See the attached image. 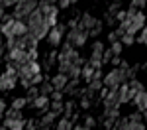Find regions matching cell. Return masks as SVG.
<instances>
[{
    "mask_svg": "<svg viewBox=\"0 0 147 130\" xmlns=\"http://www.w3.org/2000/svg\"><path fill=\"white\" fill-rule=\"evenodd\" d=\"M124 81H127V77H125V71L122 69V67H120V69L110 71V73L102 79L104 87H108V89H118V87H120Z\"/></svg>",
    "mask_w": 147,
    "mask_h": 130,
    "instance_id": "cell-1",
    "label": "cell"
},
{
    "mask_svg": "<svg viewBox=\"0 0 147 130\" xmlns=\"http://www.w3.org/2000/svg\"><path fill=\"white\" fill-rule=\"evenodd\" d=\"M86 37H88V34L84 32V30H80V28H73L71 32L67 34V44H71V46H75V47H80V46H84L86 44Z\"/></svg>",
    "mask_w": 147,
    "mask_h": 130,
    "instance_id": "cell-2",
    "label": "cell"
},
{
    "mask_svg": "<svg viewBox=\"0 0 147 130\" xmlns=\"http://www.w3.org/2000/svg\"><path fill=\"white\" fill-rule=\"evenodd\" d=\"M65 30H67V26H65V24H57L55 28H51V30H49V34H47V39H49V44H51L53 47H57L59 44H61Z\"/></svg>",
    "mask_w": 147,
    "mask_h": 130,
    "instance_id": "cell-3",
    "label": "cell"
},
{
    "mask_svg": "<svg viewBox=\"0 0 147 130\" xmlns=\"http://www.w3.org/2000/svg\"><path fill=\"white\" fill-rule=\"evenodd\" d=\"M69 75H63V73H57L55 77L51 79V85H53V91H65V87L69 85Z\"/></svg>",
    "mask_w": 147,
    "mask_h": 130,
    "instance_id": "cell-4",
    "label": "cell"
},
{
    "mask_svg": "<svg viewBox=\"0 0 147 130\" xmlns=\"http://www.w3.org/2000/svg\"><path fill=\"white\" fill-rule=\"evenodd\" d=\"M96 24H98L96 18H92L90 14H82V16H80V22H79V28H80V30H84V32H90Z\"/></svg>",
    "mask_w": 147,
    "mask_h": 130,
    "instance_id": "cell-5",
    "label": "cell"
},
{
    "mask_svg": "<svg viewBox=\"0 0 147 130\" xmlns=\"http://www.w3.org/2000/svg\"><path fill=\"white\" fill-rule=\"evenodd\" d=\"M118 97H120V105L129 103V101L134 99V95H131V91H129V85H127V83H122V85L118 87Z\"/></svg>",
    "mask_w": 147,
    "mask_h": 130,
    "instance_id": "cell-6",
    "label": "cell"
},
{
    "mask_svg": "<svg viewBox=\"0 0 147 130\" xmlns=\"http://www.w3.org/2000/svg\"><path fill=\"white\" fill-rule=\"evenodd\" d=\"M4 126L8 130H24L26 128V120L24 118H12V120H4Z\"/></svg>",
    "mask_w": 147,
    "mask_h": 130,
    "instance_id": "cell-7",
    "label": "cell"
},
{
    "mask_svg": "<svg viewBox=\"0 0 147 130\" xmlns=\"http://www.w3.org/2000/svg\"><path fill=\"white\" fill-rule=\"evenodd\" d=\"M32 105H34L35 108H39L41 112H47V106H49V97H47V95H39V97L35 99Z\"/></svg>",
    "mask_w": 147,
    "mask_h": 130,
    "instance_id": "cell-8",
    "label": "cell"
},
{
    "mask_svg": "<svg viewBox=\"0 0 147 130\" xmlns=\"http://www.w3.org/2000/svg\"><path fill=\"white\" fill-rule=\"evenodd\" d=\"M53 120H55V114H53L51 110H47L45 114H43V118L39 120V128H49V126L53 124Z\"/></svg>",
    "mask_w": 147,
    "mask_h": 130,
    "instance_id": "cell-9",
    "label": "cell"
},
{
    "mask_svg": "<svg viewBox=\"0 0 147 130\" xmlns=\"http://www.w3.org/2000/svg\"><path fill=\"white\" fill-rule=\"evenodd\" d=\"M102 53H104V44H102V42H96V44L92 46L90 59H102Z\"/></svg>",
    "mask_w": 147,
    "mask_h": 130,
    "instance_id": "cell-10",
    "label": "cell"
},
{
    "mask_svg": "<svg viewBox=\"0 0 147 130\" xmlns=\"http://www.w3.org/2000/svg\"><path fill=\"white\" fill-rule=\"evenodd\" d=\"M39 95H41V93H39L37 85H32V87L26 91V99H28V103H34V101L37 99V97H39Z\"/></svg>",
    "mask_w": 147,
    "mask_h": 130,
    "instance_id": "cell-11",
    "label": "cell"
},
{
    "mask_svg": "<svg viewBox=\"0 0 147 130\" xmlns=\"http://www.w3.org/2000/svg\"><path fill=\"white\" fill-rule=\"evenodd\" d=\"M127 85H129V91H131V95H134V97H136L137 93H141V91H145V89H143V85H141L139 81H136V79H131Z\"/></svg>",
    "mask_w": 147,
    "mask_h": 130,
    "instance_id": "cell-12",
    "label": "cell"
},
{
    "mask_svg": "<svg viewBox=\"0 0 147 130\" xmlns=\"http://www.w3.org/2000/svg\"><path fill=\"white\" fill-rule=\"evenodd\" d=\"M57 130H73V122H71V118H61L59 122H57Z\"/></svg>",
    "mask_w": 147,
    "mask_h": 130,
    "instance_id": "cell-13",
    "label": "cell"
},
{
    "mask_svg": "<svg viewBox=\"0 0 147 130\" xmlns=\"http://www.w3.org/2000/svg\"><path fill=\"white\" fill-rule=\"evenodd\" d=\"M12 118H22V114H20V110H16L14 106H10V108H6V112H4V120H12Z\"/></svg>",
    "mask_w": 147,
    "mask_h": 130,
    "instance_id": "cell-14",
    "label": "cell"
},
{
    "mask_svg": "<svg viewBox=\"0 0 147 130\" xmlns=\"http://www.w3.org/2000/svg\"><path fill=\"white\" fill-rule=\"evenodd\" d=\"M26 105H28V99H26V97H18V99H14V103H12V106H14L16 110H22Z\"/></svg>",
    "mask_w": 147,
    "mask_h": 130,
    "instance_id": "cell-15",
    "label": "cell"
},
{
    "mask_svg": "<svg viewBox=\"0 0 147 130\" xmlns=\"http://www.w3.org/2000/svg\"><path fill=\"white\" fill-rule=\"evenodd\" d=\"M63 108H65V105H63V103H61V101H53V103H51V108H49V110H51V112H53V114H59V112H63Z\"/></svg>",
    "mask_w": 147,
    "mask_h": 130,
    "instance_id": "cell-16",
    "label": "cell"
},
{
    "mask_svg": "<svg viewBox=\"0 0 147 130\" xmlns=\"http://www.w3.org/2000/svg\"><path fill=\"white\" fill-rule=\"evenodd\" d=\"M120 42H122L124 46H131V44L136 42V35H134V34H127V32H125V34L120 37Z\"/></svg>",
    "mask_w": 147,
    "mask_h": 130,
    "instance_id": "cell-17",
    "label": "cell"
},
{
    "mask_svg": "<svg viewBox=\"0 0 147 130\" xmlns=\"http://www.w3.org/2000/svg\"><path fill=\"white\" fill-rule=\"evenodd\" d=\"M102 85H104V83H102V79H92V81L88 83V91H92V93H94V91H100Z\"/></svg>",
    "mask_w": 147,
    "mask_h": 130,
    "instance_id": "cell-18",
    "label": "cell"
},
{
    "mask_svg": "<svg viewBox=\"0 0 147 130\" xmlns=\"http://www.w3.org/2000/svg\"><path fill=\"white\" fill-rule=\"evenodd\" d=\"M37 126H39V120L30 118V120H26V128L24 130H37Z\"/></svg>",
    "mask_w": 147,
    "mask_h": 130,
    "instance_id": "cell-19",
    "label": "cell"
},
{
    "mask_svg": "<svg viewBox=\"0 0 147 130\" xmlns=\"http://www.w3.org/2000/svg\"><path fill=\"white\" fill-rule=\"evenodd\" d=\"M137 42L143 44V46H147V24L141 28V34H139V37H137Z\"/></svg>",
    "mask_w": 147,
    "mask_h": 130,
    "instance_id": "cell-20",
    "label": "cell"
},
{
    "mask_svg": "<svg viewBox=\"0 0 147 130\" xmlns=\"http://www.w3.org/2000/svg\"><path fill=\"white\" fill-rule=\"evenodd\" d=\"M122 47H124V44H122V42H114L110 49H112L114 55H120V53H122Z\"/></svg>",
    "mask_w": 147,
    "mask_h": 130,
    "instance_id": "cell-21",
    "label": "cell"
},
{
    "mask_svg": "<svg viewBox=\"0 0 147 130\" xmlns=\"http://www.w3.org/2000/svg\"><path fill=\"white\" fill-rule=\"evenodd\" d=\"M49 93H53V85H51V81L41 85V95H49Z\"/></svg>",
    "mask_w": 147,
    "mask_h": 130,
    "instance_id": "cell-22",
    "label": "cell"
},
{
    "mask_svg": "<svg viewBox=\"0 0 147 130\" xmlns=\"http://www.w3.org/2000/svg\"><path fill=\"white\" fill-rule=\"evenodd\" d=\"M30 69H32V75L41 73V67H39V63H37V61H30Z\"/></svg>",
    "mask_w": 147,
    "mask_h": 130,
    "instance_id": "cell-23",
    "label": "cell"
},
{
    "mask_svg": "<svg viewBox=\"0 0 147 130\" xmlns=\"http://www.w3.org/2000/svg\"><path fill=\"white\" fill-rule=\"evenodd\" d=\"M125 18H127V10H118V12H116V20H118L120 24L124 22Z\"/></svg>",
    "mask_w": 147,
    "mask_h": 130,
    "instance_id": "cell-24",
    "label": "cell"
},
{
    "mask_svg": "<svg viewBox=\"0 0 147 130\" xmlns=\"http://www.w3.org/2000/svg\"><path fill=\"white\" fill-rule=\"evenodd\" d=\"M127 120H129V122H143V114L134 112V114H129V116H127Z\"/></svg>",
    "mask_w": 147,
    "mask_h": 130,
    "instance_id": "cell-25",
    "label": "cell"
},
{
    "mask_svg": "<svg viewBox=\"0 0 147 130\" xmlns=\"http://www.w3.org/2000/svg\"><path fill=\"white\" fill-rule=\"evenodd\" d=\"M94 124H96V120H94L92 116H86V118H84V128L90 130V128H94Z\"/></svg>",
    "mask_w": 147,
    "mask_h": 130,
    "instance_id": "cell-26",
    "label": "cell"
},
{
    "mask_svg": "<svg viewBox=\"0 0 147 130\" xmlns=\"http://www.w3.org/2000/svg\"><path fill=\"white\" fill-rule=\"evenodd\" d=\"M28 57H30V61H37V47L28 49Z\"/></svg>",
    "mask_w": 147,
    "mask_h": 130,
    "instance_id": "cell-27",
    "label": "cell"
},
{
    "mask_svg": "<svg viewBox=\"0 0 147 130\" xmlns=\"http://www.w3.org/2000/svg\"><path fill=\"white\" fill-rule=\"evenodd\" d=\"M100 30H102V22H98V24H96V26L90 30V32H88V35H98V34H100Z\"/></svg>",
    "mask_w": 147,
    "mask_h": 130,
    "instance_id": "cell-28",
    "label": "cell"
},
{
    "mask_svg": "<svg viewBox=\"0 0 147 130\" xmlns=\"http://www.w3.org/2000/svg\"><path fill=\"white\" fill-rule=\"evenodd\" d=\"M147 4V0H131V6L134 8H143Z\"/></svg>",
    "mask_w": 147,
    "mask_h": 130,
    "instance_id": "cell-29",
    "label": "cell"
},
{
    "mask_svg": "<svg viewBox=\"0 0 147 130\" xmlns=\"http://www.w3.org/2000/svg\"><path fill=\"white\" fill-rule=\"evenodd\" d=\"M112 49H108V51H104V53H102V63H104V61H110V59H112Z\"/></svg>",
    "mask_w": 147,
    "mask_h": 130,
    "instance_id": "cell-30",
    "label": "cell"
},
{
    "mask_svg": "<svg viewBox=\"0 0 147 130\" xmlns=\"http://www.w3.org/2000/svg\"><path fill=\"white\" fill-rule=\"evenodd\" d=\"M41 81H43V77H41V73H37V75H34V77H32V85H39Z\"/></svg>",
    "mask_w": 147,
    "mask_h": 130,
    "instance_id": "cell-31",
    "label": "cell"
},
{
    "mask_svg": "<svg viewBox=\"0 0 147 130\" xmlns=\"http://www.w3.org/2000/svg\"><path fill=\"white\" fill-rule=\"evenodd\" d=\"M51 97H53V101H61V99H63V93H61V91H53Z\"/></svg>",
    "mask_w": 147,
    "mask_h": 130,
    "instance_id": "cell-32",
    "label": "cell"
},
{
    "mask_svg": "<svg viewBox=\"0 0 147 130\" xmlns=\"http://www.w3.org/2000/svg\"><path fill=\"white\" fill-rule=\"evenodd\" d=\"M71 4H73L71 0H59V8H69Z\"/></svg>",
    "mask_w": 147,
    "mask_h": 130,
    "instance_id": "cell-33",
    "label": "cell"
},
{
    "mask_svg": "<svg viewBox=\"0 0 147 130\" xmlns=\"http://www.w3.org/2000/svg\"><path fill=\"white\" fill-rule=\"evenodd\" d=\"M80 106H82V108H88V106H90V101H88V99H82V101H80Z\"/></svg>",
    "mask_w": 147,
    "mask_h": 130,
    "instance_id": "cell-34",
    "label": "cell"
},
{
    "mask_svg": "<svg viewBox=\"0 0 147 130\" xmlns=\"http://www.w3.org/2000/svg\"><path fill=\"white\" fill-rule=\"evenodd\" d=\"M0 20H4V8L0 6Z\"/></svg>",
    "mask_w": 147,
    "mask_h": 130,
    "instance_id": "cell-35",
    "label": "cell"
},
{
    "mask_svg": "<svg viewBox=\"0 0 147 130\" xmlns=\"http://www.w3.org/2000/svg\"><path fill=\"white\" fill-rule=\"evenodd\" d=\"M45 2H49V4H55V2H59V0H45Z\"/></svg>",
    "mask_w": 147,
    "mask_h": 130,
    "instance_id": "cell-36",
    "label": "cell"
},
{
    "mask_svg": "<svg viewBox=\"0 0 147 130\" xmlns=\"http://www.w3.org/2000/svg\"><path fill=\"white\" fill-rule=\"evenodd\" d=\"M2 53H4V47H0V57H2Z\"/></svg>",
    "mask_w": 147,
    "mask_h": 130,
    "instance_id": "cell-37",
    "label": "cell"
},
{
    "mask_svg": "<svg viewBox=\"0 0 147 130\" xmlns=\"http://www.w3.org/2000/svg\"><path fill=\"white\" fill-rule=\"evenodd\" d=\"M145 108H147V91H145Z\"/></svg>",
    "mask_w": 147,
    "mask_h": 130,
    "instance_id": "cell-38",
    "label": "cell"
},
{
    "mask_svg": "<svg viewBox=\"0 0 147 130\" xmlns=\"http://www.w3.org/2000/svg\"><path fill=\"white\" fill-rule=\"evenodd\" d=\"M0 130H8V128H6V126H0Z\"/></svg>",
    "mask_w": 147,
    "mask_h": 130,
    "instance_id": "cell-39",
    "label": "cell"
},
{
    "mask_svg": "<svg viewBox=\"0 0 147 130\" xmlns=\"http://www.w3.org/2000/svg\"><path fill=\"white\" fill-rule=\"evenodd\" d=\"M37 130H49V128H37Z\"/></svg>",
    "mask_w": 147,
    "mask_h": 130,
    "instance_id": "cell-40",
    "label": "cell"
},
{
    "mask_svg": "<svg viewBox=\"0 0 147 130\" xmlns=\"http://www.w3.org/2000/svg\"><path fill=\"white\" fill-rule=\"evenodd\" d=\"M104 130H116V128H104Z\"/></svg>",
    "mask_w": 147,
    "mask_h": 130,
    "instance_id": "cell-41",
    "label": "cell"
},
{
    "mask_svg": "<svg viewBox=\"0 0 147 130\" xmlns=\"http://www.w3.org/2000/svg\"><path fill=\"white\" fill-rule=\"evenodd\" d=\"M71 2H77V0H71Z\"/></svg>",
    "mask_w": 147,
    "mask_h": 130,
    "instance_id": "cell-42",
    "label": "cell"
},
{
    "mask_svg": "<svg viewBox=\"0 0 147 130\" xmlns=\"http://www.w3.org/2000/svg\"><path fill=\"white\" fill-rule=\"evenodd\" d=\"M84 130H88V128H84Z\"/></svg>",
    "mask_w": 147,
    "mask_h": 130,
    "instance_id": "cell-43",
    "label": "cell"
},
{
    "mask_svg": "<svg viewBox=\"0 0 147 130\" xmlns=\"http://www.w3.org/2000/svg\"><path fill=\"white\" fill-rule=\"evenodd\" d=\"M37 2H39V0H37Z\"/></svg>",
    "mask_w": 147,
    "mask_h": 130,
    "instance_id": "cell-44",
    "label": "cell"
}]
</instances>
